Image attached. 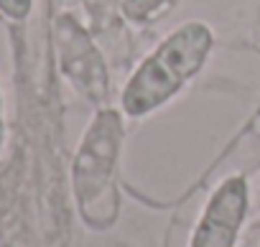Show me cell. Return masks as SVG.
Listing matches in <instances>:
<instances>
[{
	"mask_svg": "<svg viewBox=\"0 0 260 247\" xmlns=\"http://www.w3.org/2000/svg\"><path fill=\"white\" fill-rule=\"evenodd\" d=\"M214 49V33L202 21H186L174 28L130 74L120 94L125 117H148L169 104L207 64Z\"/></svg>",
	"mask_w": 260,
	"mask_h": 247,
	"instance_id": "cell-1",
	"label": "cell"
},
{
	"mask_svg": "<svg viewBox=\"0 0 260 247\" xmlns=\"http://www.w3.org/2000/svg\"><path fill=\"white\" fill-rule=\"evenodd\" d=\"M125 120L117 107H100L79 140L72 163V189L79 217L89 229H110L120 217V156Z\"/></svg>",
	"mask_w": 260,
	"mask_h": 247,
	"instance_id": "cell-2",
	"label": "cell"
},
{
	"mask_svg": "<svg viewBox=\"0 0 260 247\" xmlns=\"http://www.w3.org/2000/svg\"><path fill=\"white\" fill-rule=\"evenodd\" d=\"M59 66L74 92L89 104H110V72L94 36L69 13H61L54 23Z\"/></svg>",
	"mask_w": 260,
	"mask_h": 247,
	"instance_id": "cell-3",
	"label": "cell"
},
{
	"mask_svg": "<svg viewBox=\"0 0 260 247\" xmlns=\"http://www.w3.org/2000/svg\"><path fill=\"white\" fill-rule=\"evenodd\" d=\"M250 206L245 176L224 179L209 196L189 247H235Z\"/></svg>",
	"mask_w": 260,
	"mask_h": 247,
	"instance_id": "cell-4",
	"label": "cell"
},
{
	"mask_svg": "<svg viewBox=\"0 0 260 247\" xmlns=\"http://www.w3.org/2000/svg\"><path fill=\"white\" fill-rule=\"evenodd\" d=\"M84 3V11H87V18L92 23V31L94 36H125L122 33V11H120V3L122 0H82Z\"/></svg>",
	"mask_w": 260,
	"mask_h": 247,
	"instance_id": "cell-5",
	"label": "cell"
},
{
	"mask_svg": "<svg viewBox=\"0 0 260 247\" xmlns=\"http://www.w3.org/2000/svg\"><path fill=\"white\" fill-rule=\"evenodd\" d=\"M171 6H174V0H122L120 11H122L125 23L130 26H151Z\"/></svg>",
	"mask_w": 260,
	"mask_h": 247,
	"instance_id": "cell-6",
	"label": "cell"
},
{
	"mask_svg": "<svg viewBox=\"0 0 260 247\" xmlns=\"http://www.w3.org/2000/svg\"><path fill=\"white\" fill-rule=\"evenodd\" d=\"M34 0H0V13L11 21H26L31 16Z\"/></svg>",
	"mask_w": 260,
	"mask_h": 247,
	"instance_id": "cell-7",
	"label": "cell"
},
{
	"mask_svg": "<svg viewBox=\"0 0 260 247\" xmlns=\"http://www.w3.org/2000/svg\"><path fill=\"white\" fill-rule=\"evenodd\" d=\"M3 140H6V122H3V94H0V151H3Z\"/></svg>",
	"mask_w": 260,
	"mask_h": 247,
	"instance_id": "cell-8",
	"label": "cell"
}]
</instances>
